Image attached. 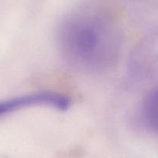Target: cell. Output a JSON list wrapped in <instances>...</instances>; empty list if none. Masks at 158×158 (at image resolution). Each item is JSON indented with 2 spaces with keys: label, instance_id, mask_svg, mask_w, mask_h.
<instances>
[{
  "label": "cell",
  "instance_id": "6da1fadb",
  "mask_svg": "<svg viewBox=\"0 0 158 158\" xmlns=\"http://www.w3.org/2000/svg\"><path fill=\"white\" fill-rule=\"evenodd\" d=\"M57 36L65 58L85 71L109 68L120 55L122 36L119 28L103 16H73L61 24Z\"/></svg>",
  "mask_w": 158,
  "mask_h": 158
},
{
  "label": "cell",
  "instance_id": "7a4b0ae2",
  "mask_svg": "<svg viewBox=\"0 0 158 158\" xmlns=\"http://www.w3.org/2000/svg\"><path fill=\"white\" fill-rule=\"evenodd\" d=\"M71 105L69 98L56 92H36L0 101V117L16 111L32 107H51L60 111L68 109Z\"/></svg>",
  "mask_w": 158,
  "mask_h": 158
},
{
  "label": "cell",
  "instance_id": "3957f363",
  "mask_svg": "<svg viewBox=\"0 0 158 158\" xmlns=\"http://www.w3.org/2000/svg\"><path fill=\"white\" fill-rule=\"evenodd\" d=\"M144 115L149 125L158 132V89L147 98Z\"/></svg>",
  "mask_w": 158,
  "mask_h": 158
}]
</instances>
